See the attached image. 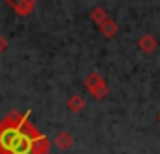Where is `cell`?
Returning <instances> with one entry per match:
<instances>
[{"instance_id":"5","label":"cell","mask_w":160,"mask_h":154,"mask_svg":"<svg viewBox=\"0 0 160 154\" xmlns=\"http://www.w3.org/2000/svg\"><path fill=\"white\" fill-rule=\"evenodd\" d=\"M55 145H57L60 150H70V148L73 147V135H72L70 132L62 130V132H58V133L55 135Z\"/></svg>"},{"instance_id":"3","label":"cell","mask_w":160,"mask_h":154,"mask_svg":"<svg viewBox=\"0 0 160 154\" xmlns=\"http://www.w3.org/2000/svg\"><path fill=\"white\" fill-rule=\"evenodd\" d=\"M6 6H10L19 17H28L36 8V0H6Z\"/></svg>"},{"instance_id":"4","label":"cell","mask_w":160,"mask_h":154,"mask_svg":"<svg viewBox=\"0 0 160 154\" xmlns=\"http://www.w3.org/2000/svg\"><path fill=\"white\" fill-rule=\"evenodd\" d=\"M138 49H139L143 55H151V53H154V51L158 49V40H156L152 34L145 32V34H141V36L138 38Z\"/></svg>"},{"instance_id":"1","label":"cell","mask_w":160,"mask_h":154,"mask_svg":"<svg viewBox=\"0 0 160 154\" xmlns=\"http://www.w3.org/2000/svg\"><path fill=\"white\" fill-rule=\"evenodd\" d=\"M51 141L30 122V111H10L0 120V154H49Z\"/></svg>"},{"instance_id":"7","label":"cell","mask_w":160,"mask_h":154,"mask_svg":"<svg viewBox=\"0 0 160 154\" xmlns=\"http://www.w3.org/2000/svg\"><path fill=\"white\" fill-rule=\"evenodd\" d=\"M85 105H87V102H85V98H83L81 94H72V96L66 100V107H68L72 113H81V111L85 109Z\"/></svg>"},{"instance_id":"8","label":"cell","mask_w":160,"mask_h":154,"mask_svg":"<svg viewBox=\"0 0 160 154\" xmlns=\"http://www.w3.org/2000/svg\"><path fill=\"white\" fill-rule=\"evenodd\" d=\"M89 15H91V21H92L96 26H100V25L109 17V15H108V12H106V8H102V6H94V8L91 10V13H89Z\"/></svg>"},{"instance_id":"2","label":"cell","mask_w":160,"mask_h":154,"mask_svg":"<svg viewBox=\"0 0 160 154\" xmlns=\"http://www.w3.org/2000/svg\"><path fill=\"white\" fill-rule=\"evenodd\" d=\"M83 85H85V89L91 92V96L96 98V100H104V98L109 94V87H108L106 79H104L98 71H91L85 79H83Z\"/></svg>"},{"instance_id":"9","label":"cell","mask_w":160,"mask_h":154,"mask_svg":"<svg viewBox=\"0 0 160 154\" xmlns=\"http://www.w3.org/2000/svg\"><path fill=\"white\" fill-rule=\"evenodd\" d=\"M8 45H10V43H8V40H6L2 34H0V55H2V53L8 49Z\"/></svg>"},{"instance_id":"10","label":"cell","mask_w":160,"mask_h":154,"mask_svg":"<svg viewBox=\"0 0 160 154\" xmlns=\"http://www.w3.org/2000/svg\"><path fill=\"white\" fill-rule=\"evenodd\" d=\"M156 120H158V124H160V113H158V117H156Z\"/></svg>"},{"instance_id":"6","label":"cell","mask_w":160,"mask_h":154,"mask_svg":"<svg viewBox=\"0 0 160 154\" xmlns=\"http://www.w3.org/2000/svg\"><path fill=\"white\" fill-rule=\"evenodd\" d=\"M98 30H100V34L104 36V38H113V36H117V32H119V25H117V21H113L111 17H108L100 26H98Z\"/></svg>"}]
</instances>
